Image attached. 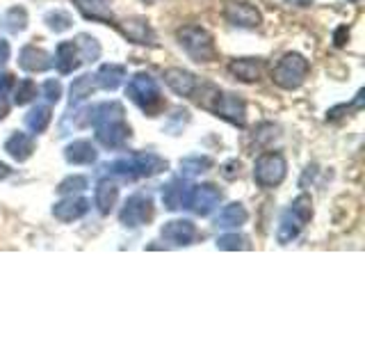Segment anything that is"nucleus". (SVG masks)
<instances>
[{"mask_svg": "<svg viewBox=\"0 0 365 343\" xmlns=\"http://www.w3.org/2000/svg\"><path fill=\"white\" fill-rule=\"evenodd\" d=\"M106 169L112 177H119V179H146V177H155L160 172H165L167 160L155 154H130L106 165Z\"/></svg>", "mask_w": 365, "mask_h": 343, "instance_id": "1", "label": "nucleus"}, {"mask_svg": "<svg viewBox=\"0 0 365 343\" xmlns=\"http://www.w3.org/2000/svg\"><path fill=\"white\" fill-rule=\"evenodd\" d=\"M313 217V202L308 194H299L292 204L290 209L281 215V222L277 229V240L281 245H288L292 240L302 234V229L311 222Z\"/></svg>", "mask_w": 365, "mask_h": 343, "instance_id": "2", "label": "nucleus"}, {"mask_svg": "<svg viewBox=\"0 0 365 343\" xmlns=\"http://www.w3.org/2000/svg\"><path fill=\"white\" fill-rule=\"evenodd\" d=\"M180 49L185 51L194 62H215L217 46L212 34L201 26H182L176 32Z\"/></svg>", "mask_w": 365, "mask_h": 343, "instance_id": "3", "label": "nucleus"}, {"mask_svg": "<svg viewBox=\"0 0 365 343\" xmlns=\"http://www.w3.org/2000/svg\"><path fill=\"white\" fill-rule=\"evenodd\" d=\"M208 91H210V96H203V106L208 108L210 112H215L217 117H222L228 124L240 126V129H242V126L247 124L245 101L240 99L237 94H233V91H222V89L210 87V85H208Z\"/></svg>", "mask_w": 365, "mask_h": 343, "instance_id": "4", "label": "nucleus"}, {"mask_svg": "<svg viewBox=\"0 0 365 343\" xmlns=\"http://www.w3.org/2000/svg\"><path fill=\"white\" fill-rule=\"evenodd\" d=\"M125 94H128V99L135 103V106H140L144 112L151 114V117L158 114L165 106L155 78L148 76V74H135L128 80V85H125Z\"/></svg>", "mask_w": 365, "mask_h": 343, "instance_id": "5", "label": "nucleus"}, {"mask_svg": "<svg viewBox=\"0 0 365 343\" xmlns=\"http://www.w3.org/2000/svg\"><path fill=\"white\" fill-rule=\"evenodd\" d=\"M308 60L299 53H285L272 69V80L281 89H297L308 76Z\"/></svg>", "mask_w": 365, "mask_h": 343, "instance_id": "6", "label": "nucleus"}, {"mask_svg": "<svg viewBox=\"0 0 365 343\" xmlns=\"http://www.w3.org/2000/svg\"><path fill=\"white\" fill-rule=\"evenodd\" d=\"M288 174V163H285L283 154L279 151H267L258 156L254 165V181L260 188H274Z\"/></svg>", "mask_w": 365, "mask_h": 343, "instance_id": "7", "label": "nucleus"}, {"mask_svg": "<svg viewBox=\"0 0 365 343\" xmlns=\"http://www.w3.org/2000/svg\"><path fill=\"white\" fill-rule=\"evenodd\" d=\"M153 217V197L148 192H135L125 199L123 209L119 213V220L125 227H142Z\"/></svg>", "mask_w": 365, "mask_h": 343, "instance_id": "8", "label": "nucleus"}, {"mask_svg": "<svg viewBox=\"0 0 365 343\" xmlns=\"http://www.w3.org/2000/svg\"><path fill=\"white\" fill-rule=\"evenodd\" d=\"M224 19L235 28H245V30H254L262 23L260 11L251 5L242 3V0H228L224 5Z\"/></svg>", "mask_w": 365, "mask_h": 343, "instance_id": "9", "label": "nucleus"}, {"mask_svg": "<svg viewBox=\"0 0 365 343\" xmlns=\"http://www.w3.org/2000/svg\"><path fill=\"white\" fill-rule=\"evenodd\" d=\"M222 202V192L212 183H201V186H192L187 209H192L197 215H210L215 206Z\"/></svg>", "mask_w": 365, "mask_h": 343, "instance_id": "10", "label": "nucleus"}, {"mask_svg": "<svg viewBox=\"0 0 365 343\" xmlns=\"http://www.w3.org/2000/svg\"><path fill=\"white\" fill-rule=\"evenodd\" d=\"M94 129H96V140L106 149H119L130 137V126L123 119L98 124V126H94Z\"/></svg>", "mask_w": 365, "mask_h": 343, "instance_id": "11", "label": "nucleus"}, {"mask_svg": "<svg viewBox=\"0 0 365 343\" xmlns=\"http://www.w3.org/2000/svg\"><path fill=\"white\" fill-rule=\"evenodd\" d=\"M160 236H163L165 243L174 247H187L197 240V227L190 220H171L163 227Z\"/></svg>", "mask_w": 365, "mask_h": 343, "instance_id": "12", "label": "nucleus"}, {"mask_svg": "<svg viewBox=\"0 0 365 343\" xmlns=\"http://www.w3.org/2000/svg\"><path fill=\"white\" fill-rule=\"evenodd\" d=\"M114 26L117 30L123 34L125 39L133 41V44H144V46H151L155 41V34H153V28L148 26L146 19H125V21H114Z\"/></svg>", "mask_w": 365, "mask_h": 343, "instance_id": "13", "label": "nucleus"}, {"mask_svg": "<svg viewBox=\"0 0 365 343\" xmlns=\"http://www.w3.org/2000/svg\"><path fill=\"white\" fill-rule=\"evenodd\" d=\"M89 211V202L85 197H76V194H66L64 199H60L53 206L55 220L60 222H76Z\"/></svg>", "mask_w": 365, "mask_h": 343, "instance_id": "14", "label": "nucleus"}, {"mask_svg": "<svg viewBox=\"0 0 365 343\" xmlns=\"http://www.w3.org/2000/svg\"><path fill=\"white\" fill-rule=\"evenodd\" d=\"M165 83L178 96H192L194 91L199 89L197 76L185 71V69H167V71H165Z\"/></svg>", "mask_w": 365, "mask_h": 343, "instance_id": "15", "label": "nucleus"}, {"mask_svg": "<svg viewBox=\"0 0 365 343\" xmlns=\"http://www.w3.org/2000/svg\"><path fill=\"white\" fill-rule=\"evenodd\" d=\"M190 190L192 186L187 181L182 179H174L169 181L167 186L163 188V202L169 211H178V209H187V202H190Z\"/></svg>", "mask_w": 365, "mask_h": 343, "instance_id": "16", "label": "nucleus"}, {"mask_svg": "<svg viewBox=\"0 0 365 343\" xmlns=\"http://www.w3.org/2000/svg\"><path fill=\"white\" fill-rule=\"evenodd\" d=\"M228 74L235 80H242V83H256L262 76V60L258 57H240V60L228 62Z\"/></svg>", "mask_w": 365, "mask_h": 343, "instance_id": "17", "label": "nucleus"}, {"mask_svg": "<svg viewBox=\"0 0 365 343\" xmlns=\"http://www.w3.org/2000/svg\"><path fill=\"white\" fill-rule=\"evenodd\" d=\"M76 9L89 21H98V23H114V11L108 5V0H71Z\"/></svg>", "mask_w": 365, "mask_h": 343, "instance_id": "18", "label": "nucleus"}, {"mask_svg": "<svg viewBox=\"0 0 365 343\" xmlns=\"http://www.w3.org/2000/svg\"><path fill=\"white\" fill-rule=\"evenodd\" d=\"M19 64H21V69H26V71H30V74H41V71H46V69L53 66V60L43 49H37V46H26V49L19 53Z\"/></svg>", "mask_w": 365, "mask_h": 343, "instance_id": "19", "label": "nucleus"}, {"mask_svg": "<svg viewBox=\"0 0 365 343\" xmlns=\"http://www.w3.org/2000/svg\"><path fill=\"white\" fill-rule=\"evenodd\" d=\"M80 64H83V60H80L76 41H62L60 46H57V51H55L57 71H60V74H73Z\"/></svg>", "mask_w": 365, "mask_h": 343, "instance_id": "20", "label": "nucleus"}, {"mask_svg": "<svg viewBox=\"0 0 365 343\" xmlns=\"http://www.w3.org/2000/svg\"><path fill=\"white\" fill-rule=\"evenodd\" d=\"M96 156H98L96 146L89 140H73L64 149V158L71 165H91L96 160Z\"/></svg>", "mask_w": 365, "mask_h": 343, "instance_id": "21", "label": "nucleus"}, {"mask_svg": "<svg viewBox=\"0 0 365 343\" xmlns=\"http://www.w3.org/2000/svg\"><path fill=\"white\" fill-rule=\"evenodd\" d=\"M247 220H249L247 209L240 202H233V204L224 206V209L220 211L215 224L220 227V229H237V227H242Z\"/></svg>", "mask_w": 365, "mask_h": 343, "instance_id": "22", "label": "nucleus"}, {"mask_svg": "<svg viewBox=\"0 0 365 343\" xmlns=\"http://www.w3.org/2000/svg\"><path fill=\"white\" fill-rule=\"evenodd\" d=\"M5 151L19 160V163H23V160H28L34 151V140L28 135V133H14V135H9V140L5 142Z\"/></svg>", "mask_w": 365, "mask_h": 343, "instance_id": "23", "label": "nucleus"}, {"mask_svg": "<svg viewBox=\"0 0 365 343\" xmlns=\"http://www.w3.org/2000/svg\"><path fill=\"white\" fill-rule=\"evenodd\" d=\"M119 199V188H117V183H112L108 179H103L98 181V186H96V192H94V202L98 206V211L103 215H108L112 209H114V204H117Z\"/></svg>", "mask_w": 365, "mask_h": 343, "instance_id": "24", "label": "nucleus"}, {"mask_svg": "<svg viewBox=\"0 0 365 343\" xmlns=\"http://www.w3.org/2000/svg\"><path fill=\"white\" fill-rule=\"evenodd\" d=\"M125 66H121V64H114V62H110V64H103L101 69H98V74H96V80H98V87H103V89H117L123 80H125Z\"/></svg>", "mask_w": 365, "mask_h": 343, "instance_id": "25", "label": "nucleus"}, {"mask_svg": "<svg viewBox=\"0 0 365 343\" xmlns=\"http://www.w3.org/2000/svg\"><path fill=\"white\" fill-rule=\"evenodd\" d=\"M98 89V80L96 76L91 74H85L76 78L71 83V89H68V94H71V106H78V103H83L85 99H89L94 91Z\"/></svg>", "mask_w": 365, "mask_h": 343, "instance_id": "26", "label": "nucleus"}, {"mask_svg": "<svg viewBox=\"0 0 365 343\" xmlns=\"http://www.w3.org/2000/svg\"><path fill=\"white\" fill-rule=\"evenodd\" d=\"M0 28L9 34H19L28 28V11L23 7H9L3 16H0Z\"/></svg>", "mask_w": 365, "mask_h": 343, "instance_id": "27", "label": "nucleus"}, {"mask_svg": "<svg viewBox=\"0 0 365 343\" xmlns=\"http://www.w3.org/2000/svg\"><path fill=\"white\" fill-rule=\"evenodd\" d=\"M53 119V112L48 106H34L28 114H26V126L32 133H43L48 129V124Z\"/></svg>", "mask_w": 365, "mask_h": 343, "instance_id": "28", "label": "nucleus"}, {"mask_svg": "<svg viewBox=\"0 0 365 343\" xmlns=\"http://www.w3.org/2000/svg\"><path fill=\"white\" fill-rule=\"evenodd\" d=\"M76 46L83 62H96L101 57V44L94 37H89V34H78Z\"/></svg>", "mask_w": 365, "mask_h": 343, "instance_id": "29", "label": "nucleus"}, {"mask_svg": "<svg viewBox=\"0 0 365 343\" xmlns=\"http://www.w3.org/2000/svg\"><path fill=\"white\" fill-rule=\"evenodd\" d=\"M210 167H212V158L208 156H190L185 160H180L182 177H197V174H203V172H208Z\"/></svg>", "mask_w": 365, "mask_h": 343, "instance_id": "30", "label": "nucleus"}, {"mask_svg": "<svg viewBox=\"0 0 365 343\" xmlns=\"http://www.w3.org/2000/svg\"><path fill=\"white\" fill-rule=\"evenodd\" d=\"M43 21H46V26H48L53 32H66L68 28H71V23H73L71 14H68V11H64V9L48 11Z\"/></svg>", "mask_w": 365, "mask_h": 343, "instance_id": "31", "label": "nucleus"}, {"mask_svg": "<svg viewBox=\"0 0 365 343\" xmlns=\"http://www.w3.org/2000/svg\"><path fill=\"white\" fill-rule=\"evenodd\" d=\"M34 96H37V85H34L30 78L21 80V83L14 85V103L16 106H26V103H30Z\"/></svg>", "mask_w": 365, "mask_h": 343, "instance_id": "32", "label": "nucleus"}, {"mask_svg": "<svg viewBox=\"0 0 365 343\" xmlns=\"http://www.w3.org/2000/svg\"><path fill=\"white\" fill-rule=\"evenodd\" d=\"M217 247L226 252H237V249H249V240L240 234H224L217 238Z\"/></svg>", "mask_w": 365, "mask_h": 343, "instance_id": "33", "label": "nucleus"}, {"mask_svg": "<svg viewBox=\"0 0 365 343\" xmlns=\"http://www.w3.org/2000/svg\"><path fill=\"white\" fill-rule=\"evenodd\" d=\"M89 186V181L85 177H68L60 183V194H76V192H83Z\"/></svg>", "mask_w": 365, "mask_h": 343, "instance_id": "34", "label": "nucleus"}, {"mask_svg": "<svg viewBox=\"0 0 365 343\" xmlns=\"http://www.w3.org/2000/svg\"><path fill=\"white\" fill-rule=\"evenodd\" d=\"M43 96L48 103H57L62 96V85L57 80H46L43 83Z\"/></svg>", "mask_w": 365, "mask_h": 343, "instance_id": "35", "label": "nucleus"}, {"mask_svg": "<svg viewBox=\"0 0 365 343\" xmlns=\"http://www.w3.org/2000/svg\"><path fill=\"white\" fill-rule=\"evenodd\" d=\"M14 85H16L14 76L7 74V71H0V99H5L9 91L14 89Z\"/></svg>", "mask_w": 365, "mask_h": 343, "instance_id": "36", "label": "nucleus"}, {"mask_svg": "<svg viewBox=\"0 0 365 343\" xmlns=\"http://www.w3.org/2000/svg\"><path fill=\"white\" fill-rule=\"evenodd\" d=\"M235 174H240V163H237V160H231V163H228L226 169H224V177L226 179H233Z\"/></svg>", "mask_w": 365, "mask_h": 343, "instance_id": "37", "label": "nucleus"}, {"mask_svg": "<svg viewBox=\"0 0 365 343\" xmlns=\"http://www.w3.org/2000/svg\"><path fill=\"white\" fill-rule=\"evenodd\" d=\"M7 57H9V44L5 39H0V64H3Z\"/></svg>", "mask_w": 365, "mask_h": 343, "instance_id": "38", "label": "nucleus"}, {"mask_svg": "<svg viewBox=\"0 0 365 343\" xmlns=\"http://www.w3.org/2000/svg\"><path fill=\"white\" fill-rule=\"evenodd\" d=\"M7 112H9V106L5 103V99H0V121L7 117Z\"/></svg>", "mask_w": 365, "mask_h": 343, "instance_id": "39", "label": "nucleus"}, {"mask_svg": "<svg viewBox=\"0 0 365 343\" xmlns=\"http://www.w3.org/2000/svg\"><path fill=\"white\" fill-rule=\"evenodd\" d=\"M288 3L294 7H308V5H313V0H288Z\"/></svg>", "mask_w": 365, "mask_h": 343, "instance_id": "40", "label": "nucleus"}, {"mask_svg": "<svg viewBox=\"0 0 365 343\" xmlns=\"http://www.w3.org/2000/svg\"><path fill=\"white\" fill-rule=\"evenodd\" d=\"M11 174V169L5 165V163H0V181H3V179H7Z\"/></svg>", "mask_w": 365, "mask_h": 343, "instance_id": "41", "label": "nucleus"}, {"mask_svg": "<svg viewBox=\"0 0 365 343\" xmlns=\"http://www.w3.org/2000/svg\"><path fill=\"white\" fill-rule=\"evenodd\" d=\"M144 3H158V0H144Z\"/></svg>", "mask_w": 365, "mask_h": 343, "instance_id": "42", "label": "nucleus"}, {"mask_svg": "<svg viewBox=\"0 0 365 343\" xmlns=\"http://www.w3.org/2000/svg\"><path fill=\"white\" fill-rule=\"evenodd\" d=\"M349 3H361V0H349Z\"/></svg>", "mask_w": 365, "mask_h": 343, "instance_id": "43", "label": "nucleus"}]
</instances>
